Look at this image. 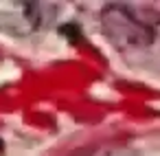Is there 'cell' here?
Listing matches in <instances>:
<instances>
[{"mask_svg":"<svg viewBox=\"0 0 160 156\" xmlns=\"http://www.w3.org/2000/svg\"><path fill=\"white\" fill-rule=\"evenodd\" d=\"M42 3H0V31L24 38L38 31L44 22Z\"/></svg>","mask_w":160,"mask_h":156,"instance_id":"obj_2","label":"cell"},{"mask_svg":"<svg viewBox=\"0 0 160 156\" xmlns=\"http://www.w3.org/2000/svg\"><path fill=\"white\" fill-rule=\"evenodd\" d=\"M97 156H136L132 149H127V147H112V149H103V152H99Z\"/></svg>","mask_w":160,"mask_h":156,"instance_id":"obj_3","label":"cell"},{"mask_svg":"<svg viewBox=\"0 0 160 156\" xmlns=\"http://www.w3.org/2000/svg\"><path fill=\"white\" fill-rule=\"evenodd\" d=\"M101 29L116 49H138L153 40V29L125 5H108L101 11Z\"/></svg>","mask_w":160,"mask_h":156,"instance_id":"obj_1","label":"cell"}]
</instances>
